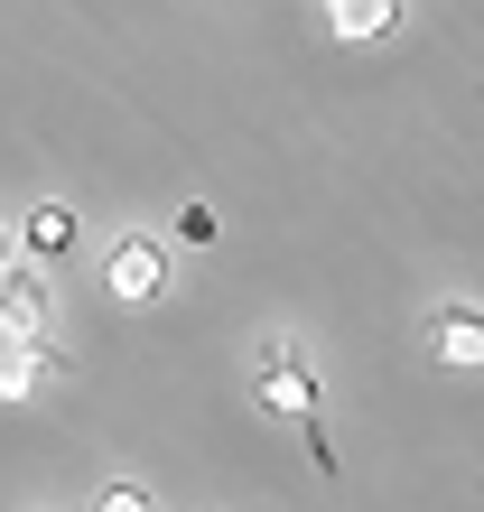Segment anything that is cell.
Returning <instances> with one entry per match:
<instances>
[{
	"label": "cell",
	"instance_id": "obj_1",
	"mask_svg": "<svg viewBox=\"0 0 484 512\" xmlns=\"http://www.w3.org/2000/svg\"><path fill=\"white\" fill-rule=\"evenodd\" d=\"M252 401L280 410V419H298V429H317V364L289 336H261L252 345Z\"/></svg>",
	"mask_w": 484,
	"mask_h": 512
},
{
	"label": "cell",
	"instance_id": "obj_8",
	"mask_svg": "<svg viewBox=\"0 0 484 512\" xmlns=\"http://www.w3.org/2000/svg\"><path fill=\"white\" fill-rule=\"evenodd\" d=\"M94 512H159V503H149L140 485H103V494H94Z\"/></svg>",
	"mask_w": 484,
	"mask_h": 512
},
{
	"label": "cell",
	"instance_id": "obj_7",
	"mask_svg": "<svg viewBox=\"0 0 484 512\" xmlns=\"http://www.w3.org/2000/svg\"><path fill=\"white\" fill-rule=\"evenodd\" d=\"M28 252H75V215H66V205H38V215H28Z\"/></svg>",
	"mask_w": 484,
	"mask_h": 512
},
{
	"label": "cell",
	"instance_id": "obj_6",
	"mask_svg": "<svg viewBox=\"0 0 484 512\" xmlns=\"http://www.w3.org/2000/svg\"><path fill=\"white\" fill-rule=\"evenodd\" d=\"M0 317H10L19 336H47V280L38 270H0Z\"/></svg>",
	"mask_w": 484,
	"mask_h": 512
},
{
	"label": "cell",
	"instance_id": "obj_2",
	"mask_svg": "<svg viewBox=\"0 0 484 512\" xmlns=\"http://www.w3.org/2000/svg\"><path fill=\"white\" fill-rule=\"evenodd\" d=\"M103 289L121 298V308H149V298L168 289V252L149 243V233H121V243L103 252Z\"/></svg>",
	"mask_w": 484,
	"mask_h": 512
},
{
	"label": "cell",
	"instance_id": "obj_9",
	"mask_svg": "<svg viewBox=\"0 0 484 512\" xmlns=\"http://www.w3.org/2000/svg\"><path fill=\"white\" fill-rule=\"evenodd\" d=\"M0 252H10V243H0Z\"/></svg>",
	"mask_w": 484,
	"mask_h": 512
},
{
	"label": "cell",
	"instance_id": "obj_3",
	"mask_svg": "<svg viewBox=\"0 0 484 512\" xmlns=\"http://www.w3.org/2000/svg\"><path fill=\"white\" fill-rule=\"evenodd\" d=\"M429 354H438L447 373H475L484 364V308H475V298H457V308L429 317Z\"/></svg>",
	"mask_w": 484,
	"mask_h": 512
},
{
	"label": "cell",
	"instance_id": "obj_5",
	"mask_svg": "<svg viewBox=\"0 0 484 512\" xmlns=\"http://www.w3.org/2000/svg\"><path fill=\"white\" fill-rule=\"evenodd\" d=\"M47 373V336H19L10 317H0V401H28Z\"/></svg>",
	"mask_w": 484,
	"mask_h": 512
},
{
	"label": "cell",
	"instance_id": "obj_4",
	"mask_svg": "<svg viewBox=\"0 0 484 512\" xmlns=\"http://www.w3.org/2000/svg\"><path fill=\"white\" fill-rule=\"evenodd\" d=\"M401 28V0H326V38H345V47H373Z\"/></svg>",
	"mask_w": 484,
	"mask_h": 512
}]
</instances>
